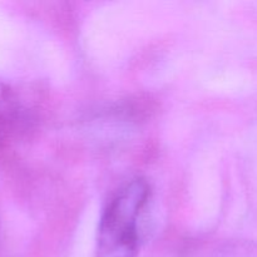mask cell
Returning a JSON list of instances; mask_svg holds the SVG:
<instances>
[{"mask_svg":"<svg viewBox=\"0 0 257 257\" xmlns=\"http://www.w3.org/2000/svg\"><path fill=\"white\" fill-rule=\"evenodd\" d=\"M152 188L143 177L120 186L102 211L95 237V257H137L145 241L146 212Z\"/></svg>","mask_w":257,"mask_h":257,"instance_id":"1","label":"cell"},{"mask_svg":"<svg viewBox=\"0 0 257 257\" xmlns=\"http://www.w3.org/2000/svg\"><path fill=\"white\" fill-rule=\"evenodd\" d=\"M27 119V109L19 94L0 78V152L24 127Z\"/></svg>","mask_w":257,"mask_h":257,"instance_id":"2","label":"cell"},{"mask_svg":"<svg viewBox=\"0 0 257 257\" xmlns=\"http://www.w3.org/2000/svg\"><path fill=\"white\" fill-rule=\"evenodd\" d=\"M212 257H257V243L248 240L228 241Z\"/></svg>","mask_w":257,"mask_h":257,"instance_id":"3","label":"cell"},{"mask_svg":"<svg viewBox=\"0 0 257 257\" xmlns=\"http://www.w3.org/2000/svg\"><path fill=\"white\" fill-rule=\"evenodd\" d=\"M0 256H2V225H0Z\"/></svg>","mask_w":257,"mask_h":257,"instance_id":"4","label":"cell"}]
</instances>
